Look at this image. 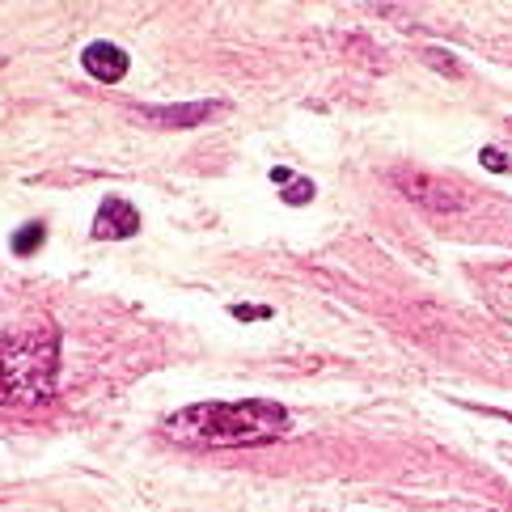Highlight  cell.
Segmentation results:
<instances>
[{
    "instance_id": "obj_10",
    "label": "cell",
    "mask_w": 512,
    "mask_h": 512,
    "mask_svg": "<svg viewBox=\"0 0 512 512\" xmlns=\"http://www.w3.org/2000/svg\"><path fill=\"white\" fill-rule=\"evenodd\" d=\"M479 161H483V166H487L491 174H504V170H508V153H504V149H496V144H487V149L479 153Z\"/></svg>"
},
{
    "instance_id": "obj_12",
    "label": "cell",
    "mask_w": 512,
    "mask_h": 512,
    "mask_svg": "<svg viewBox=\"0 0 512 512\" xmlns=\"http://www.w3.org/2000/svg\"><path fill=\"white\" fill-rule=\"evenodd\" d=\"M428 64L441 68V72H449V77H457V72H462V68L453 64V56H445V51H428Z\"/></svg>"
},
{
    "instance_id": "obj_3",
    "label": "cell",
    "mask_w": 512,
    "mask_h": 512,
    "mask_svg": "<svg viewBox=\"0 0 512 512\" xmlns=\"http://www.w3.org/2000/svg\"><path fill=\"white\" fill-rule=\"evenodd\" d=\"M390 182L415 208H424L432 216H457L470 208V195L462 191V182H453L445 174H432L419 166H398V170H390Z\"/></svg>"
},
{
    "instance_id": "obj_13",
    "label": "cell",
    "mask_w": 512,
    "mask_h": 512,
    "mask_svg": "<svg viewBox=\"0 0 512 512\" xmlns=\"http://www.w3.org/2000/svg\"><path fill=\"white\" fill-rule=\"evenodd\" d=\"M271 182H280V187H288V182H292V170L276 166V170H271Z\"/></svg>"
},
{
    "instance_id": "obj_2",
    "label": "cell",
    "mask_w": 512,
    "mask_h": 512,
    "mask_svg": "<svg viewBox=\"0 0 512 512\" xmlns=\"http://www.w3.org/2000/svg\"><path fill=\"white\" fill-rule=\"evenodd\" d=\"M60 331L56 326H13L0 331V407L34 411L56 398Z\"/></svg>"
},
{
    "instance_id": "obj_14",
    "label": "cell",
    "mask_w": 512,
    "mask_h": 512,
    "mask_svg": "<svg viewBox=\"0 0 512 512\" xmlns=\"http://www.w3.org/2000/svg\"><path fill=\"white\" fill-rule=\"evenodd\" d=\"M5 64H9V60H5V56H0V68H5Z\"/></svg>"
},
{
    "instance_id": "obj_5",
    "label": "cell",
    "mask_w": 512,
    "mask_h": 512,
    "mask_svg": "<svg viewBox=\"0 0 512 512\" xmlns=\"http://www.w3.org/2000/svg\"><path fill=\"white\" fill-rule=\"evenodd\" d=\"M136 233H140L136 204L123 195H106L94 212V237H102V242H127V237H136Z\"/></svg>"
},
{
    "instance_id": "obj_7",
    "label": "cell",
    "mask_w": 512,
    "mask_h": 512,
    "mask_svg": "<svg viewBox=\"0 0 512 512\" xmlns=\"http://www.w3.org/2000/svg\"><path fill=\"white\" fill-rule=\"evenodd\" d=\"M479 284H483V292H487V305L496 309L504 322H512V263H500V267L483 271Z\"/></svg>"
},
{
    "instance_id": "obj_15",
    "label": "cell",
    "mask_w": 512,
    "mask_h": 512,
    "mask_svg": "<svg viewBox=\"0 0 512 512\" xmlns=\"http://www.w3.org/2000/svg\"><path fill=\"white\" fill-rule=\"evenodd\" d=\"M508 419H512V415H508Z\"/></svg>"
},
{
    "instance_id": "obj_4",
    "label": "cell",
    "mask_w": 512,
    "mask_h": 512,
    "mask_svg": "<svg viewBox=\"0 0 512 512\" xmlns=\"http://www.w3.org/2000/svg\"><path fill=\"white\" fill-rule=\"evenodd\" d=\"M140 123L166 127V132H187V127H204L208 119L225 115V102H178V106H140Z\"/></svg>"
},
{
    "instance_id": "obj_8",
    "label": "cell",
    "mask_w": 512,
    "mask_h": 512,
    "mask_svg": "<svg viewBox=\"0 0 512 512\" xmlns=\"http://www.w3.org/2000/svg\"><path fill=\"white\" fill-rule=\"evenodd\" d=\"M43 242H47V225L43 221H26L22 229L13 233V242H9V250L17 254V259H30L34 250H43Z\"/></svg>"
},
{
    "instance_id": "obj_9",
    "label": "cell",
    "mask_w": 512,
    "mask_h": 512,
    "mask_svg": "<svg viewBox=\"0 0 512 512\" xmlns=\"http://www.w3.org/2000/svg\"><path fill=\"white\" fill-rule=\"evenodd\" d=\"M309 199H314V182L309 178H292L284 187V204L288 208H301V204H309Z\"/></svg>"
},
{
    "instance_id": "obj_11",
    "label": "cell",
    "mask_w": 512,
    "mask_h": 512,
    "mask_svg": "<svg viewBox=\"0 0 512 512\" xmlns=\"http://www.w3.org/2000/svg\"><path fill=\"white\" fill-rule=\"evenodd\" d=\"M229 314L242 322H263V318H271V309L267 305H229Z\"/></svg>"
},
{
    "instance_id": "obj_1",
    "label": "cell",
    "mask_w": 512,
    "mask_h": 512,
    "mask_svg": "<svg viewBox=\"0 0 512 512\" xmlns=\"http://www.w3.org/2000/svg\"><path fill=\"white\" fill-rule=\"evenodd\" d=\"M288 432V411L271 398L191 402L166 419V436L182 449H254Z\"/></svg>"
},
{
    "instance_id": "obj_6",
    "label": "cell",
    "mask_w": 512,
    "mask_h": 512,
    "mask_svg": "<svg viewBox=\"0 0 512 512\" xmlns=\"http://www.w3.org/2000/svg\"><path fill=\"white\" fill-rule=\"evenodd\" d=\"M81 68H85L94 81H102V85H119V81L127 77V68H132V60H127V51H123L119 43L98 39V43H89V47L81 51Z\"/></svg>"
}]
</instances>
